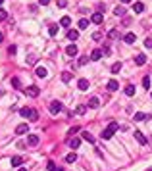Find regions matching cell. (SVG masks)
Instances as JSON below:
<instances>
[{"label":"cell","instance_id":"obj_1","mask_svg":"<svg viewBox=\"0 0 152 171\" xmlns=\"http://www.w3.org/2000/svg\"><path fill=\"white\" fill-rule=\"evenodd\" d=\"M118 129H120V125H118V123H110V125L102 131V140H110V139H112V135H114Z\"/></svg>","mask_w":152,"mask_h":171},{"label":"cell","instance_id":"obj_2","mask_svg":"<svg viewBox=\"0 0 152 171\" xmlns=\"http://www.w3.org/2000/svg\"><path fill=\"white\" fill-rule=\"evenodd\" d=\"M19 114L23 115V117H27V119H31V121H37L39 119L37 110H33V108H21V110H19Z\"/></svg>","mask_w":152,"mask_h":171},{"label":"cell","instance_id":"obj_3","mask_svg":"<svg viewBox=\"0 0 152 171\" xmlns=\"http://www.w3.org/2000/svg\"><path fill=\"white\" fill-rule=\"evenodd\" d=\"M64 110V106H62V102H58V100H54V102H50V114H60Z\"/></svg>","mask_w":152,"mask_h":171},{"label":"cell","instance_id":"obj_4","mask_svg":"<svg viewBox=\"0 0 152 171\" xmlns=\"http://www.w3.org/2000/svg\"><path fill=\"white\" fill-rule=\"evenodd\" d=\"M25 94H27V96H33V98H35V96L41 94V90H39V87H27V89H25Z\"/></svg>","mask_w":152,"mask_h":171},{"label":"cell","instance_id":"obj_5","mask_svg":"<svg viewBox=\"0 0 152 171\" xmlns=\"http://www.w3.org/2000/svg\"><path fill=\"white\" fill-rule=\"evenodd\" d=\"M102 54H104V52H102L100 48H96V50L91 52V60H93V62H98V60L102 58Z\"/></svg>","mask_w":152,"mask_h":171},{"label":"cell","instance_id":"obj_6","mask_svg":"<svg viewBox=\"0 0 152 171\" xmlns=\"http://www.w3.org/2000/svg\"><path fill=\"white\" fill-rule=\"evenodd\" d=\"M68 144H70L73 150H75V148H79V144H81V139H77V137H71V139L68 140Z\"/></svg>","mask_w":152,"mask_h":171},{"label":"cell","instance_id":"obj_7","mask_svg":"<svg viewBox=\"0 0 152 171\" xmlns=\"http://www.w3.org/2000/svg\"><path fill=\"white\" fill-rule=\"evenodd\" d=\"M91 19H93V23H98V25H100L102 21H104V15H102L100 12H96V13H93V18H91Z\"/></svg>","mask_w":152,"mask_h":171},{"label":"cell","instance_id":"obj_8","mask_svg":"<svg viewBox=\"0 0 152 171\" xmlns=\"http://www.w3.org/2000/svg\"><path fill=\"white\" fill-rule=\"evenodd\" d=\"M66 54H68V56H77V46L75 44L66 46Z\"/></svg>","mask_w":152,"mask_h":171},{"label":"cell","instance_id":"obj_9","mask_svg":"<svg viewBox=\"0 0 152 171\" xmlns=\"http://www.w3.org/2000/svg\"><path fill=\"white\" fill-rule=\"evenodd\" d=\"M123 40H125L127 44H133L135 40H137V37H135V33H127L125 37H123Z\"/></svg>","mask_w":152,"mask_h":171},{"label":"cell","instance_id":"obj_10","mask_svg":"<svg viewBox=\"0 0 152 171\" xmlns=\"http://www.w3.org/2000/svg\"><path fill=\"white\" fill-rule=\"evenodd\" d=\"M77 87H79V90H87L89 89V81H87V79H79Z\"/></svg>","mask_w":152,"mask_h":171},{"label":"cell","instance_id":"obj_11","mask_svg":"<svg viewBox=\"0 0 152 171\" xmlns=\"http://www.w3.org/2000/svg\"><path fill=\"white\" fill-rule=\"evenodd\" d=\"M60 25H62V27H70L71 25V18H70V15H64V18L60 19Z\"/></svg>","mask_w":152,"mask_h":171},{"label":"cell","instance_id":"obj_12","mask_svg":"<svg viewBox=\"0 0 152 171\" xmlns=\"http://www.w3.org/2000/svg\"><path fill=\"white\" fill-rule=\"evenodd\" d=\"M27 131H29V125H18L16 127V133L18 135H25Z\"/></svg>","mask_w":152,"mask_h":171},{"label":"cell","instance_id":"obj_13","mask_svg":"<svg viewBox=\"0 0 152 171\" xmlns=\"http://www.w3.org/2000/svg\"><path fill=\"white\" fill-rule=\"evenodd\" d=\"M135 139L139 140L141 144H146V137H145L143 133H141V131H135Z\"/></svg>","mask_w":152,"mask_h":171},{"label":"cell","instance_id":"obj_14","mask_svg":"<svg viewBox=\"0 0 152 171\" xmlns=\"http://www.w3.org/2000/svg\"><path fill=\"white\" fill-rule=\"evenodd\" d=\"M120 89V83L116 81V79H112V81L108 83V90H118Z\"/></svg>","mask_w":152,"mask_h":171},{"label":"cell","instance_id":"obj_15","mask_svg":"<svg viewBox=\"0 0 152 171\" xmlns=\"http://www.w3.org/2000/svg\"><path fill=\"white\" fill-rule=\"evenodd\" d=\"M135 62H137V65H145V63H146V56H145V54H139V56L135 58Z\"/></svg>","mask_w":152,"mask_h":171},{"label":"cell","instance_id":"obj_16","mask_svg":"<svg viewBox=\"0 0 152 171\" xmlns=\"http://www.w3.org/2000/svg\"><path fill=\"white\" fill-rule=\"evenodd\" d=\"M77 37H79V33H77L75 29H70V31H68V38H70V40H77Z\"/></svg>","mask_w":152,"mask_h":171},{"label":"cell","instance_id":"obj_17","mask_svg":"<svg viewBox=\"0 0 152 171\" xmlns=\"http://www.w3.org/2000/svg\"><path fill=\"white\" fill-rule=\"evenodd\" d=\"M125 94L127 96H135V85H127L125 87Z\"/></svg>","mask_w":152,"mask_h":171},{"label":"cell","instance_id":"obj_18","mask_svg":"<svg viewBox=\"0 0 152 171\" xmlns=\"http://www.w3.org/2000/svg\"><path fill=\"white\" fill-rule=\"evenodd\" d=\"M27 140H29V144H31V146L39 144V137H37V135H29V139H27Z\"/></svg>","mask_w":152,"mask_h":171},{"label":"cell","instance_id":"obj_19","mask_svg":"<svg viewBox=\"0 0 152 171\" xmlns=\"http://www.w3.org/2000/svg\"><path fill=\"white\" fill-rule=\"evenodd\" d=\"M83 139L87 140V142H91V144H95V137H93V135H91V133H87V131L83 133Z\"/></svg>","mask_w":152,"mask_h":171},{"label":"cell","instance_id":"obj_20","mask_svg":"<svg viewBox=\"0 0 152 171\" xmlns=\"http://www.w3.org/2000/svg\"><path fill=\"white\" fill-rule=\"evenodd\" d=\"M133 10L137 13H141V12H145V4H143V2H137V4H135L133 6Z\"/></svg>","mask_w":152,"mask_h":171},{"label":"cell","instance_id":"obj_21","mask_svg":"<svg viewBox=\"0 0 152 171\" xmlns=\"http://www.w3.org/2000/svg\"><path fill=\"white\" fill-rule=\"evenodd\" d=\"M75 160H77V154H75V152H71V154H68V156H66V162H68V164H73Z\"/></svg>","mask_w":152,"mask_h":171},{"label":"cell","instance_id":"obj_22","mask_svg":"<svg viewBox=\"0 0 152 171\" xmlns=\"http://www.w3.org/2000/svg\"><path fill=\"white\" fill-rule=\"evenodd\" d=\"M37 75H39V77H41V79H45V77H46V75H48V71H46V69H45V67H37Z\"/></svg>","mask_w":152,"mask_h":171},{"label":"cell","instance_id":"obj_23","mask_svg":"<svg viewBox=\"0 0 152 171\" xmlns=\"http://www.w3.org/2000/svg\"><path fill=\"white\" fill-rule=\"evenodd\" d=\"M145 119H148V115H145L143 112H137V114H135V121H145Z\"/></svg>","mask_w":152,"mask_h":171},{"label":"cell","instance_id":"obj_24","mask_svg":"<svg viewBox=\"0 0 152 171\" xmlns=\"http://www.w3.org/2000/svg\"><path fill=\"white\" fill-rule=\"evenodd\" d=\"M48 33H50V37H56V35H58V25L52 23V25L48 27Z\"/></svg>","mask_w":152,"mask_h":171},{"label":"cell","instance_id":"obj_25","mask_svg":"<svg viewBox=\"0 0 152 171\" xmlns=\"http://www.w3.org/2000/svg\"><path fill=\"white\" fill-rule=\"evenodd\" d=\"M114 13L118 15V18H120V15H125V8H123V6H118V8L114 10Z\"/></svg>","mask_w":152,"mask_h":171},{"label":"cell","instance_id":"obj_26","mask_svg":"<svg viewBox=\"0 0 152 171\" xmlns=\"http://www.w3.org/2000/svg\"><path fill=\"white\" fill-rule=\"evenodd\" d=\"M71 79H73V77H71V73H68V71H66V73H62V81H64V83H70Z\"/></svg>","mask_w":152,"mask_h":171},{"label":"cell","instance_id":"obj_27","mask_svg":"<svg viewBox=\"0 0 152 171\" xmlns=\"http://www.w3.org/2000/svg\"><path fill=\"white\" fill-rule=\"evenodd\" d=\"M87 27H89V21H87L85 18L79 19V29H87Z\"/></svg>","mask_w":152,"mask_h":171},{"label":"cell","instance_id":"obj_28","mask_svg":"<svg viewBox=\"0 0 152 171\" xmlns=\"http://www.w3.org/2000/svg\"><path fill=\"white\" fill-rule=\"evenodd\" d=\"M143 87H145V89H150V77L148 75L143 77Z\"/></svg>","mask_w":152,"mask_h":171},{"label":"cell","instance_id":"obj_29","mask_svg":"<svg viewBox=\"0 0 152 171\" xmlns=\"http://www.w3.org/2000/svg\"><path fill=\"white\" fill-rule=\"evenodd\" d=\"M21 162H23V160L19 158V156H16V158H12V165H14V167H18V165H21Z\"/></svg>","mask_w":152,"mask_h":171},{"label":"cell","instance_id":"obj_30","mask_svg":"<svg viewBox=\"0 0 152 171\" xmlns=\"http://www.w3.org/2000/svg\"><path fill=\"white\" fill-rule=\"evenodd\" d=\"M89 108H98V98H91L89 100Z\"/></svg>","mask_w":152,"mask_h":171},{"label":"cell","instance_id":"obj_31","mask_svg":"<svg viewBox=\"0 0 152 171\" xmlns=\"http://www.w3.org/2000/svg\"><path fill=\"white\" fill-rule=\"evenodd\" d=\"M12 87H14V89H19V87H21V83H19L18 77H14V79H12Z\"/></svg>","mask_w":152,"mask_h":171},{"label":"cell","instance_id":"obj_32","mask_svg":"<svg viewBox=\"0 0 152 171\" xmlns=\"http://www.w3.org/2000/svg\"><path fill=\"white\" fill-rule=\"evenodd\" d=\"M121 71V63H114L112 65V73H120Z\"/></svg>","mask_w":152,"mask_h":171},{"label":"cell","instance_id":"obj_33","mask_svg":"<svg viewBox=\"0 0 152 171\" xmlns=\"http://www.w3.org/2000/svg\"><path fill=\"white\" fill-rule=\"evenodd\" d=\"M16 52H18V46H10V48H8V54H10V56H14V54H16Z\"/></svg>","mask_w":152,"mask_h":171},{"label":"cell","instance_id":"obj_34","mask_svg":"<svg viewBox=\"0 0 152 171\" xmlns=\"http://www.w3.org/2000/svg\"><path fill=\"white\" fill-rule=\"evenodd\" d=\"M87 62H89V56H81L79 58V65H85Z\"/></svg>","mask_w":152,"mask_h":171},{"label":"cell","instance_id":"obj_35","mask_svg":"<svg viewBox=\"0 0 152 171\" xmlns=\"http://www.w3.org/2000/svg\"><path fill=\"white\" fill-rule=\"evenodd\" d=\"M85 112H87V106H79L77 108V114L79 115H85Z\"/></svg>","mask_w":152,"mask_h":171},{"label":"cell","instance_id":"obj_36","mask_svg":"<svg viewBox=\"0 0 152 171\" xmlns=\"http://www.w3.org/2000/svg\"><path fill=\"white\" fill-rule=\"evenodd\" d=\"M108 37H110V38H118V31H116V29H112V31L108 33Z\"/></svg>","mask_w":152,"mask_h":171},{"label":"cell","instance_id":"obj_37","mask_svg":"<svg viewBox=\"0 0 152 171\" xmlns=\"http://www.w3.org/2000/svg\"><path fill=\"white\" fill-rule=\"evenodd\" d=\"M46 167H48L50 171H56V165H54V162H48V164H46Z\"/></svg>","mask_w":152,"mask_h":171},{"label":"cell","instance_id":"obj_38","mask_svg":"<svg viewBox=\"0 0 152 171\" xmlns=\"http://www.w3.org/2000/svg\"><path fill=\"white\" fill-rule=\"evenodd\" d=\"M58 6H60V8H66V6H68V0H58Z\"/></svg>","mask_w":152,"mask_h":171},{"label":"cell","instance_id":"obj_39","mask_svg":"<svg viewBox=\"0 0 152 171\" xmlns=\"http://www.w3.org/2000/svg\"><path fill=\"white\" fill-rule=\"evenodd\" d=\"M6 18H8V13L4 12V10H0V21H4Z\"/></svg>","mask_w":152,"mask_h":171},{"label":"cell","instance_id":"obj_40","mask_svg":"<svg viewBox=\"0 0 152 171\" xmlns=\"http://www.w3.org/2000/svg\"><path fill=\"white\" fill-rule=\"evenodd\" d=\"M145 46H146V48H152V38H146V40H145Z\"/></svg>","mask_w":152,"mask_h":171},{"label":"cell","instance_id":"obj_41","mask_svg":"<svg viewBox=\"0 0 152 171\" xmlns=\"http://www.w3.org/2000/svg\"><path fill=\"white\" fill-rule=\"evenodd\" d=\"M75 133H79V127H71V129H70V135H75Z\"/></svg>","mask_w":152,"mask_h":171},{"label":"cell","instance_id":"obj_42","mask_svg":"<svg viewBox=\"0 0 152 171\" xmlns=\"http://www.w3.org/2000/svg\"><path fill=\"white\" fill-rule=\"evenodd\" d=\"M93 38H95V40H100L102 35H100V33H95V35H93Z\"/></svg>","mask_w":152,"mask_h":171},{"label":"cell","instance_id":"obj_43","mask_svg":"<svg viewBox=\"0 0 152 171\" xmlns=\"http://www.w3.org/2000/svg\"><path fill=\"white\" fill-rule=\"evenodd\" d=\"M48 2H50V0H39V4H41V6H46Z\"/></svg>","mask_w":152,"mask_h":171},{"label":"cell","instance_id":"obj_44","mask_svg":"<svg viewBox=\"0 0 152 171\" xmlns=\"http://www.w3.org/2000/svg\"><path fill=\"white\" fill-rule=\"evenodd\" d=\"M2 40H4V35H2V33H0V42H2Z\"/></svg>","mask_w":152,"mask_h":171},{"label":"cell","instance_id":"obj_45","mask_svg":"<svg viewBox=\"0 0 152 171\" xmlns=\"http://www.w3.org/2000/svg\"><path fill=\"white\" fill-rule=\"evenodd\" d=\"M18 171H27V169H25V167H19V169H18Z\"/></svg>","mask_w":152,"mask_h":171},{"label":"cell","instance_id":"obj_46","mask_svg":"<svg viewBox=\"0 0 152 171\" xmlns=\"http://www.w3.org/2000/svg\"><path fill=\"white\" fill-rule=\"evenodd\" d=\"M56 171H66V169H62V167H56Z\"/></svg>","mask_w":152,"mask_h":171},{"label":"cell","instance_id":"obj_47","mask_svg":"<svg viewBox=\"0 0 152 171\" xmlns=\"http://www.w3.org/2000/svg\"><path fill=\"white\" fill-rule=\"evenodd\" d=\"M121 2H123V4H127V2H131V0H121Z\"/></svg>","mask_w":152,"mask_h":171},{"label":"cell","instance_id":"obj_48","mask_svg":"<svg viewBox=\"0 0 152 171\" xmlns=\"http://www.w3.org/2000/svg\"><path fill=\"white\" fill-rule=\"evenodd\" d=\"M2 2H4V0H0V4H2Z\"/></svg>","mask_w":152,"mask_h":171},{"label":"cell","instance_id":"obj_49","mask_svg":"<svg viewBox=\"0 0 152 171\" xmlns=\"http://www.w3.org/2000/svg\"><path fill=\"white\" fill-rule=\"evenodd\" d=\"M150 96H152V92H150Z\"/></svg>","mask_w":152,"mask_h":171}]
</instances>
